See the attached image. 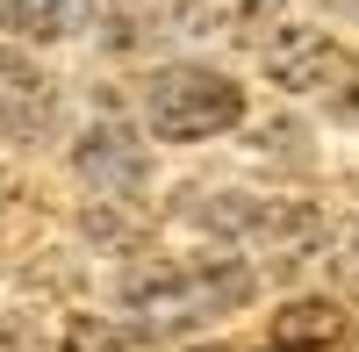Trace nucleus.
<instances>
[{"label":"nucleus","mask_w":359,"mask_h":352,"mask_svg":"<svg viewBox=\"0 0 359 352\" xmlns=\"http://www.w3.org/2000/svg\"><path fill=\"white\" fill-rule=\"evenodd\" d=\"M72 172H79V187H94L101 201H137L144 180H151V151L137 144V130L123 115H101V123H86V137L72 144Z\"/></svg>","instance_id":"20e7f679"},{"label":"nucleus","mask_w":359,"mask_h":352,"mask_svg":"<svg viewBox=\"0 0 359 352\" xmlns=\"http://www.w3.org/2000/svg\"><path fill=\"white\" fill-rule=\"evenodd\" d=\"M245 238L266 259H280V266H302V259L323 245V216L309 209V201H259V216H252Z\"/></svg>","instance_id":"423d86ee"},{"label":"nucleus","mask_w":359,"mask_h":352,"mask_svg":"<svg viewBox=\"0 0 359 352\" xmlns=\"http://www.w3.org/2000/svg\"><path fill=\"white\" fill-rule=\"evenodd\" d=\"M331 280H338L345 295L359 302V252H345V259H331Z\"/></svg>","instance_id":"9d476101"},{"label":"nucleus","mask_w":359,"mask_h":352,"mask_svg":"<svg viewBox=\"0 0 359 352\" xmlns=\"http://www.w3.org/2000/svg\"><path fill=\"white\" fill-rule=\"evenodd\" d=\"M50 123H57V86L22 50H0V137L36 144V137H50Z\"/></svg>","instance_id":"39448f33"},{"label":"nucleus","mask_w":359,"mask_h":352,"mask_svg":"<svg viewBox=\"0 0 359 352\" xmlns=\"http://www.w3.org/2000/svg\"><path fill=\"white\" fill-rule=\"evenodd\" d=\"M259 295V273L230 252H201V259H172V266H137L123 280V309L137 338H165V331H194L208 316H230Z\"/></svg>","instance_id":"f257e3e1"},{"label":"nucleus","mask_w":359,"mask_h":352,"mask_svg":"<svg viewBox=\"0 0 359 352\" xmlns=\"http://www.w3.org/2000/svg\"><path fill=\"white\" fill-rule=\"evenodd\" d=\"M338 338H345V309L338 302H316V295L287 302L273 324H266V345H273V352H331Z\"/></svg>","instance_id":"6e6552de"},{"label":"nucleus","mask_w":359,"mask_h":352,"mask_svg":"<svg viewBox=\"0 0 359 352\" xmlns=\"http://www.w3.org/2000/svg\"><path fill=\"white\" fill-rule=\"evenodd\" d=\"M144 123L165 144H201V137H223L245 123V86L230 72H208V65H165L144 86Z\"/></svg>","instance_id":"f03ea898"},{"label":"nucleus","mask_w":359,"mask_h":352,"mask_svg":"<svg viewBox=\"0 0 359 352\" xmlns=\"http://www.w3.org/2000/svg\"><path fill=\"white\" fill-rule=\"evenodd\" d=\"M194 352H230V345H194Z\"/></svg>","instance_id":"9b49d317"},{"label":"nucleus","mask_w":359,"mask_h":352,"mask_svg":"<svg viewBox=\"0 0 359 352\" xmlns=\"http://www.w3.org/2000/svg\"><path fill=\"white\" fill-rule=\"evenodd\" d=\"M259 57H266V79L273 86H287V94H323L338 115H359V57L338 50L323 29L280 22V36H266Z\"/></svg>","instance_id":"7ed1b4c3"},{"label":"nucleus","mask_w":359,"mask_h":352,"mask_svg":"<svg viewBox=\"0 0 359 352\" xmlns=\"http://www.w3.org/2000/svg\"><path fill=\"white\" fill-rule=\"evenodd\" d=\"M101 0H0V29H15L29 43H65L79 29H94Z\"/></svg>","instance_id":"0eeeda50"},{"label":"nucleus","mask_w":359,"mask_h":352,"mask_svg":"<svg viewBox=\"0 0 359 352\" xmlns=\"http://www.w3.org/2000/svg\"><path fill=\"white\" fill-rule=\"evenodd\" d=\"M57 352H130V338L115 324H101V316H72L65 338H57Z\"/></svg>","instance_id":"1a4fd4ad"}]
</instances>
